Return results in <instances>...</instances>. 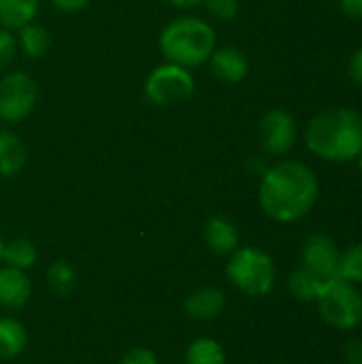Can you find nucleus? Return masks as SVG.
<instances>
[{"mask_svg":"<svg viewBox=\"0 0 362 364\" xmlns=\"http://www.w3.org/2000/svg\"><path fill=\"white\" fill-rule=\"evenodd\" d=\"M32 296V282L28 271H19L0 264V307L6 311H19Z\"/></svg>","mask_w":362,"mask_h":364,"instance_id":"obj_10","label":"nucleus"},{"mask_svg":"<svg viewBox=\"0 0 362 364\" xmlns=\"http://www.w3.org/2000/svg\"><path fill=\"white\" fill-rule=\"evenodd\" d=\"M203 239L207 247L218 256H230L241 243L237 226L228 218H222V215H213L205 222Z\"/></svg>","mask_w":362,"mask_h":364,"instance_id":"obj_13","label":"nucleus"},{"mask_svg":"<svg viewBox=\"0 0 362 364\" xmlns=\"http://www.w3.org/2000/svg\"><path fill=\"white\" fill-rule=\"evenodd\" d=\"M194 94V77L190 68L166 62L156 66L145 79V98L156 107H171Z\"/></svg>","mask_w":362,"mask_h":364,"instance_id":"obj_6","label":"nucleus"},{"mask_svg":"<svg viewBox=\"0 0 362 364\" xmlns=\"http://www.w3.org/2000/svg\"><path fill=\"white\" fill-rule=\"evenodd\" d=\"M320 318L337 331H352L362 322V294L341 277L329 282L318 296Z\"/></svg>","mask_w":362,"mask_h":364,"instance_id":"obj_5","label":"nucleus"},{"mask_svg":"<svg viewBox=\"0 0 362 364\" xmlns=\"http://www.w3.org/2000/svg\"><path fill=\"white\" fill-rule=\"evenodd\" d=\"M38 13V0H0V28L19 30L34 21Z\"/></svg>","mask_w":362,"mask_h":364,"instance_id":"obj_16","label":"nucleus"},{"mask_svg":"<svg viewBox=\"0 0 362 364\" xmlns=\"http://www.w3.org/2000/svg\"><path fill=\"white\" fill-rule=\"evenodd\" d=\"M207 62L211 66V73L224 83H241L250 73V62L245 53L233 45L215 47Z\"/></svg>","mask_w":362,"mask_h":364,"instance_id":"obj_11","label":"nucleus"},{"mask_svg":"<svg viewBox=\"0 0 362 364\" xmlns=\"http://www.w3.org/2000/svg\"><path fill=\"white\" fill-rule=\"evenodd\" d=\"M171 6H175V9H181V11H188V9H196V6H201L205 0H166Z\"/></svg>","mask_w":362,"mask_h":364,"instance_id":"obj_30","label":"nucleus"},{"mask_svg":"<svg viewBox=\"0 0 362 364\" xmlns=\"http://www.w3.org/2000/svg\"><path fill=\"white\" fill-rule=\"evenodd\" d=\"M344 360L348 364H362V339H350L344 346Z\"/></svg>","mask_w":362,"mask_h":364,"instance_id":"obj_26","label":"nucleus"},{"mask_svg":"<svg viewBox=\"0 0 362 364\" xmlns=\"http://www.w3.org/2000/svg\"><path fill=\"white\" fill-rule=\"evenodd\" d=\"M28 160L26 143L11 130H0V175L13 177L17 175Z\"/></svg>","mask_w":362,"mask_h":364,"instance_id":"obj_14","label":"nucleus"},{"mask_svg":"<svg viewBox=\"0 0 362 364\" xmlns=\"http://www.w3.org/2000/svg\"><path fill=\"white\" fill-rule=\"evenodd\" d=\"M49 2L62 13H79L90 4V0H49Z\"/></svg>","mask_w":362,"mask_h":364,"instance_id":"obj_27","label":"nucleus"},{"mask_svg":"<svg viewBox=\"0 0 362 364\" xmlns=\"http://www.w3.org/2000/svg\"><path fill=\"white\" fill-rule=\"evenodd\" d=\"M341 9L348 17L362 19V0H341Z\"/></svg>","mask_w":362,"mask_h":364,"instance_id":"obj_29","label":"nucleus"},{"mask_svg":"<svg viewBox=\"0 0 362 364\" xmlns=\"http://www.w3.org/2000/svg\"><path fill=\"white\" fill-rule=\"evenodd\" d=\"M38 260V250L32 241L28 239H13L4 243L2 250V264L19 269V271H30Z\"/></svg>","mask_w":362,"mask_h":364,"instance_id":"obj_20","label":"nucleus"},{"mask_svg":"<svg viewBox=\"0 0 362 364\" xmlns=\"http://www.w3.org/2000/svg\"><path fill=\"white\" fill-rule=\"evenodd\" d=\"M47 286L58 294V296H68L75 286H77V271L70 262L66 260H55L47 269Z\"/></svg>","mask_w":362,"mask_h":364,"instance_id":"obj_21","label":"nucleus"},{"mask_svg":"<svg viewBox=\"0 0 362 364\" xmlns=\"http://www.w3.org/2000/svg\"><path fill=\"white\" fill-rule=\"evenodd\" d=\"M38 85L21 70H11L0 79V122L19 124L36 107Z\"/></svg>","mask_w":362,"mask_h":364,"instance_id":"obj_7","label":"nucleus"},{"mask_svg":"<svg viewBox=\"0 0 362 364\" xmlns=\"http://www.w3.org/2000/svg\"><path fill=\"white\" fill-rule=\"evenodd\" d=\"M203 4L218 21H233L239 13V0H205Z\"/></svg>","mask_w":362,"mask_h":364,"instance_id":"obj_23","label":"nucleus"},{"mask_svg":"<svg viewBox=\"0 0 362 364\" xmlns=\"http://www.w3.org/2000/svg\"><path fill=\"white\" fill-rule=\"evenodd\" d=\"M119 364H158V356L149 348H130L124 352Z\"/></svg>","mask_w":362,"mask_h":364,"instance_id":"obj_25","label":"nucleus"},{"mask_svg":"<svg viewBox=\"0 0 362 364\" xmlns=\"http://www.w3.org/2000/svg\"><path fill=\"white\" fill-rule=\"evenodd\" d=\"M358 166H361V173H362V154H361V158H358Z\"/></svg>","mask_w":362,"mask_h":364,"instance_id":"obj_32","label":"nucleus"},{"mask_svg":"<svg viewBox=\"0 0 362 364\" xmlns=\"http://www.w3.org/2000/svg\"><path fill=\"white\" fill-rule=\"evenodd\" d=\"M26 346H28L26 326L11 316L0 318V360L17 358L26 350Z\"/></svg>","mask_w":362,"mask_h":364,"instance_id":"obj_15","label":"nucleus"},{"mask_svg":"<svg viewBox=\"0 0 362 364\" xmlns=\"http://www.w3.org/2000/svg\"><path fill=\"white\" fill-rule=\"evenodd\" d=\"M307 149L326 162H352L362 154V115L348 107L314 115L305 130Z\"/></svg>","mask_w":362,"mask_h":364,"instance_id":"obj_2","label":"nucleus"},{"mask_svg":"<svg viewBox=\"0 0 362 364\" xmlns=\"http://www.w3.org/2000/svg\"><path fill=\"white\" fill-rule=\"evenodd\" d=\"M226 277L228 282L245 296H267L277 279L273 258L254 247V245H239L226 262Z\"/></svg>","mask_w":362,"mask_h":364,"instance_id":"obj_4","label":"nucleus"},{"mask_svg":"<svg viewBox=\"0 0 362 364\" xmlns=\"http://www.w3.org/2000/svg\"><path fill=\"white\" fill-rule=\"evenodd\" d=\"M160 51L166 62L183 68H196L207 64L215 49V30L201 17L181 15L169 21L158 38Z\"/></svg>","mask_w":362,"mask_h":364,"instance_id":"obj_3","label":"nucleus"},{"mask_svg":"<svg viewBox=\"0 0 362 364\" xmlns=\"http://www.w3.org/2000/svg\"><path fill=\"white\" fill-rule=\"evenodd\" d=\"M320 194L316 173L299 160H282L260 175L258 203L267 218L292 224L305 218Z\"/></svg>","mask_w":362,"mask_h":364,"instance_id":"obj_1","label":"nucleus"},{"mask_svg":"<svg viewBox=\"0 0 362 364\" xmlns=\"http://www.w3.org/2000/svg\"><path fill=\"white\" fill-rule=\"evenodd\" d=\"M324 286H326V282H322L318 275H314L305 267L294 269L288 277V290L301 303H316Z\"/></svg>","mask_w":362,"mask_h":364,"instance_id":"obj_17","label":"nucleus"},{"mask_svg":"<svg viewBox=\"0 0 362 364\" xmlns=\"http://www.w3.org/2000/svg\"><path fill=\"white\" fill-rule=\"evenodd\" d=\"M224 309H226V294L215 286L201 288L183 301V311L198 322L215 320L218 316H222Z\"/></svg>","mask_w":362,"mask_h":364,"instance_id":"obj_12","label":"nucleus"},{"mask_svg":"<svg viewBox=\"0 0 362 364\" xmlns=\"http://www.w3.org/2000/svg\"><path fill=\"white\" fill-rule=\"evenodd\" d=\"M258 143L265 154L282 158L297 143V122L286 109H271L258 122Z\"/></svg>","mask_w":362,"mask_h":364,"instance_id":"obj_8","label":"nucleus"},{"mask_svg":"<svg viewBox=\"0 0 362 364\" xmlns=\"http://www.w3.org/2000/svg\"><path fill=\"white\" fill-rule=\"evenodd\" d=\"M348 73H350V79H352L354 83L362 85V47L358 51H354V55L350 58V68H348Z\"/></svg>","mask_w":362,"mask_h":364,"instance_id":"obj_28","label":"nucleus"},{"mask_svg":"<svg viewBox=\"0 0 362 364\" xmlns=\"http://www.w3.org/2000/svg\"><path fill=\"white\" fill-rule=\"evenodd\" d=\"M339 258L341 252L337 250V243L329 235L312 232L305 237L301 247V260H303L301 267L309 269L322 282L329 284L339 277Z\"/></svg>","mask_w":362,"mask_h":364,"instance_id":"obj_9","label":"nucleus"},{"mask_svg":"<svg viewBox=\"0 0 362 364\" xmlns=\"http://www.w3.org/2000/svg\"><path fill=\"white\" fill-rule=\"evenodd\" d=\"M2 250H4V241H2V237H0V264H2Z\"/></svg>","mask_w":362,"mask_h":364,"instance_id":"obj_31","label":"nucleus"},{"mask_svg":"<svg viewBox=\"0 0 362 364\" xmlns=\"http://www.w3.org/2000/svg\"><path fill=\"white\" fill-rule=\"evenodd\" d=\"M183 364H226L224 346L211 337H198L186 348Z\"/></svg>","mask_w":362,"mask_h":364,"instance_id":"obj_19","label":"nucleus"},{"mask_svg":"<svg viewBox=\"0 0 362 364\" xmlns=\"http://www.w3.org/2000/svg\"><path fill=\"white\" fill-rule=\"evenodd\" d=\"M17 47L28 58H43L51 47V36L45 26L30 21L17 30Z\"/></svg>","mask_w":362,"mask_h":364,"instance_id":"obj_18","label":"nucleus"},{"mask_svg":"<svg viewBox=\"0 0 362 364\" xmlns=\"http://www.w3.org/2000/svg\"><path fill=\"white\" fill-rule=\"evenodd\" d=\"M15 53H17V36L11 30L0 28V70L13 62Z\"/></svg>","mask_w":362,"mask_h":364,"instance_id":"obj_24","label":"nucleus"},{"mask_svg":"<svg viewBox=\"0 0 362 364\" xmlns=\"http://www.w3.org/2000/svg\"><path fill=\"white\" fill-rule=\"evenodd\" d=\"M339 277L350 282V284H361L362 286V243H356L341 252L339 258Z\"/></svg>","mask_w":362,"mask_h":364,"instance_id":"obj_22","label":"nucleus"}]
</instances>
